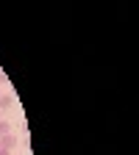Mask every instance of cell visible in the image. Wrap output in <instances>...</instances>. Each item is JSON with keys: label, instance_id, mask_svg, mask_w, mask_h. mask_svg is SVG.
<instances>
[{"label": "cell", "instance_id": "4", "mask_svg": "<svg viewBox=\"0 0 139 155\" xmlns=\"http://www.w3.org/2000/svg\"><path fill=\"white\" fill-rule=\"evenodd\" d=\"M0 119H3V111H0Z\"/></svg>", "mask_w": 139, "mask_h": 155}, {"label": "cell", "instance_id": "1", "mask_svg": "<svg viewBox=\"0 0 139 155\" xmlns=\"http://www.w3.org/2000/svg\"><path fill=\"white\" fill-rule=\"evenodd\" d=\"M11 105H14V97H11V94H0V111L6 114Z\"/></svg>", "mask_w": 139, "mask_h": 155}, {"label": "cell", "instance_id": "2", "mask_svg": "<svg viewBox=\"0 0 139 155\" xmlns=\"http://www.w3.org/2000/svg\"><path fill=\"white\" fill-rule=\"evenodd\" d=\"M9 133H11V125L6 119H0V136H9Z\"/></svg>", "mask_w": 139, "mask_h": 155}, {"label": "cell", "instance_id": "3", "mask_svg": "<svg viewBox=\"0 0 139 155\" xmlns=\"http://www.w3.org/2000/svg\"><path fill=\"white\" fill-rule=\"evenodd\" d=\"M0 155H14V150H9V147H0Z\"/></svg>", "mask_w": 139, "mask_h": 155}, {"label": "cell", "instance_id": "5", "mask_svg": "<svg viewBox=\"0 0 139 155\" xmlns=\"http://www.w3.org/2000/svg\"><path fill=\"white\" fill-rule=\"evenodd\" d=\"M0 94H3V91H0Z\"/></svg>", "mask_w": 139, "mask_h": 155}]
</instances>
